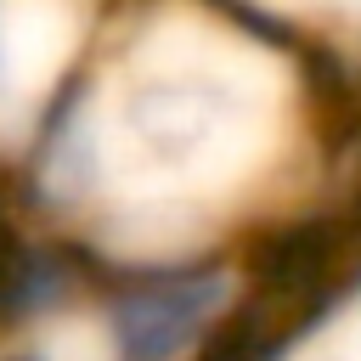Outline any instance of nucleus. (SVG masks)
<instances>
[{
    "label": "nucleus",
    "mask_w": 361,
    "mask_h": 361,
    "mask_svg": "<svg viewBox=\"0 0 361 361\" xmlns=\"http://www.w3.org/2000/svg\"><path fill=\"white\" fill-rule=\"evenodd\" d=\"M113 0H0V169L90 56Z\"/></svg>",
    "instance_id": "obj_2"
},
{
    "label": "nucleus",
    "mask_w": 361,
    "mask_h": 361,
    "mask_svg": "<svg viewBox=\"0 0 361 361\" xmlns=\"http://www.w3.org/2000/svg\"><path fill=\"white\" fill-rule=\"evenodd\" d=\"M0 361H51L39 344H23V338H0Z\"/></svg>",
    "instance_id": "obj_4"
},
{
    "label": "nucleus",
    "mask_w": 361,
    "mask_h": 361,
    "mask_svg": "<svg viewBox=\"0 0 361 361\" xmlns=\"http://www.w3.org/2000/svg\"><path fill=\"white\" fill-rule=\"evenodd\" d=\"M226 6L282 34L293 51H305L344 85L361 79V0H226Z\"/></svg>",
    "instance_id": "obj_3"
},
{
    "label": "nucleus",
    "mask_w": 361,
    "mask_h": 361,
    "mask_svg": "<svg viewBox=\"0 0 361 361\" xmlns=\"http://www.w3.org/2000/svg\"><path fill=\"white\" fill-rule=\"evenodd\" d=\"M237 254L231 248H186V254H141L107 259L90 293L102 322L107 361H197L209 327L237 299Z\"/></svg>",
    "instance_id": "obj_1"
}]
</instances>
